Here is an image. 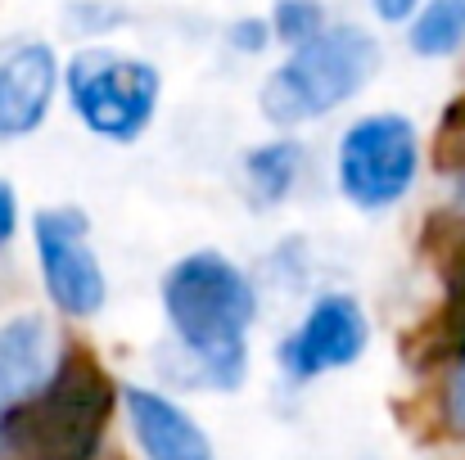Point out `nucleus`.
<instances>
[{"label":"nucleus","mask_w":465,"mask_h":460,"mask_svg":"<svg viewBox=\"0 0 465 460\" xmlns=\"http://www.w3.org/2000/svg\"><path fill=\"white\" fill-rule=\"evenodd\" d=\"M163 311L181 347L199 361L213 388H240L249 370V325L258 316V294L249 276L217 249L181 258L163 276Z\"/></svg>","instance_id":"obj_1"},{"label":"nucleus","mask_w":465,"mask_h":460,"mask_svg":"<svg viewBox=\"0 0 465 460\" xmlns=\"http://www.w3.org/2000/svg\"><path fill=\"white\" fill-rule=\"evenodd\" d=\"M325 27V9L321 0H276L272 9V32L290 45H303Z\"/></svg>","instance_id":"obj_13"},{"label":"nucleus","mask_w":465,"mask_h":460,"mask_svg":"<svg viewBox=\"0 0 465 460\" xmlns=\"http://www.w3.org/2000/svg\"><path fill=\"white\" fill-rule=\"evenodd\" d=\"M366 338H371V325H366L361 303L352 294H325L312 303L303 325L290 334L281 361L294 379H316V375L352 366L366 352Z\"/></svg>","instance_id":"obj_7"},{"label":"nucleus","mask_w":465,"mask_h":460,"mask_svg":"<svg viewBox=\"0 0 465 460\" xmlns=\"http://www.w3.org/2000/svg\"><path fill=\"white\" fill-rule=\"evenodd\" d=\"M123 397H127L132 434L150 460H213L208 434L172 397H163L154 388H127Z\"/></svg>","instance_id":"obj_9"},{"label":"nucleus","mask_w":465,"mask_h":460,"mask_svg":"<svg viewBox=\"0 0 465 460\" xmlns=\"http://www.w3.org/2000/svg\"><path fill=\"white\" fill-rule=\"evenodd\" d=\"M380 68V45L357 23H325L312 41L262 82V118L276 127H299L348 104Z\"/></svg>","instance_id":"obj_3"},{"label":"nucleus","mask_w":465,"mask_h":460,"mask_svg":"<svg viewBox=\"0 0 465 460\" xmlns=\"http://www.w3.org/2000/svg\"><path fill=\"white\" fill-rule=\"evenodd\" d=\"M231 41H235L240 50L258 54V50L267 45V23H253V18H249V23H235V27H231Z\"/></svg>","instance_id":"obj_16"},{"label":"nucleus","mask_w":465,"mask_h":460,"mask_svg":"<svg viewBox=\"0 0 465 460\" xmlns=\"http://www.w3.org/2000/svg\"><path fill=\"white\" fill-rule=\"evenodd\" d=\"M452 425L465 429V357H461V370L452 379Z\"/></svg>","instance_id":"obj_18"},{"label":"nucleus","mask_w":465,"mask_h":460,"mask_svg":"<svg viewBox=\"0 0 465 460\" xmlns=\"http://www.w3.org/2000/svg\"><path fill=\"white\" fill-rule=\"evenodd\" d=\"M375 5V14L384 18V23H407V18H416V9H420V0H371Z\"/></svg>","instance_id":"obj_17"},{"label":"nucleus","mask_w":465,"mask_h":460,"mask_svg":"<svg viewBox=\"0 0 465 460\" xmlns=\"http://www.w3.org/2000/svg\"><path fill=\"white\" fill-rule=\"evenodd\" d=\"M64 86H68V104L86 132H95L100 141H114V145H132L154 118L163 77L150 59L118 54L109 45H91V50L73 54Z\"/></svg>","instance_id":"obj_4"},{"label":"nucleus","mask_w":465,"mask_h":460,"mask_svg":"<svg viewBox=\"0 0 465 460\" xmlns=\"http://www.w3.org/2000/svg\"><path fill=\"white\" fill-rule=\"evenodd\" d=\"M59 91V59L45 41H23L0 54V141L32 136Z\"/></svg>","instance_id":"obj_8"},{"label":"nucleus","mask_w":465,"mask_h":460,"mask_svg":"<svg viewBox=\"0 0 465 460\" xmlns=\"http://www.w3.org/2000/svg\"><path fill=\"white\" fill-rule=\"evenodd\" d=\"M434 167L448 176H465V100H452L443 113L439 141H434Z\"/></svg>","instance_id":"obj_14"},{"label":"nucleus","mask_w":465,"mask_h":460,"mask_svg":"<svg viewBox=\"0 0 465 460\" xmlns=\"http://www.w3.org/2000/svg\"><path fill=\"white\" fill-rule=\"evenodd\" d=\"M420 59H448L465 45V0H425L407 32Z\"/></svg>","instance_id":"obj_12"},{"label":"nucleus","mask_w":465,"mask_h":460,"mask_svg":"<svg viewBox=\"0 0 465 460\" xmlns=\"http://www.w3.org/2000/svg\"><path fill=\"white\" fill-rule=\"evenodd\" d=\"M14 230H18V199H14V185L0 176V249L14 240Z\"/></svg>","instance_id":"obj_15"},{"label":"nucleus","mask_w":465,"mask_h":460,"mask_svg":"<svg viewBox=\"0 0 465 460\" xmlns=\"http://www.w3.org/2000/svg\"><path fill=\"white\" fill-rule=\"evenodd\" d=\"M114 379L86 347H64L50 379L0 416V460H95Z\"/></svg>","instance_id":"obj_2"},{"label":"nucleus","mask_w":465,"mask_h":460,"mask_svg":"<svg viewBox=\"0 0 465 460\" xmlns=\"http://www.w3.org/2000/svg\"><path fill=\"white\" fill-rule=\"evenodd\" d=\"M339 190L361 212L393 208L420 171V141L402 113H371L352 122L339 141Z\"/></svg>","instance_id":"obj_5"},{"label":"nucleus","mask_w":465,"mask_h":460,"mask_svg":"<svg viewBox=\"0 0 465 460\" xmlns=\"http://www.w3.org/2000/svg\"><path fill=\"white\" fill-rule=\"evenodd\" d=\"M299 171H303V145L299 141L258 145V150L244 158V185H249L253 208H276L294 190Z\"/></svg>","instance_id":"obj_11"},{"label":"nucleus","mask_w":465,"mask_h":460,"mask_svg":"<svg viewBox=\"0 0 465 460\" xmlns=\"http://www.w3.org/2000/svg\"><path fill=\"white\" fill-rule=\"evenodd\" d=\"M54 370L50 329L41 316H14L0 325V416L32 397Z\"/></svg>","instance_id":"obj_10"},{"label":"nucleus","mask_w":465,"mask_h":460,"mask_svg":"<svg viewBox=\"0 0 465 460\" xmlns=\"http://www.w3.org/2000/svg\"><path fill=\"white\" fill-rule=\"evenodd\" d=\"M36 235V262H41V280L50 303L73 320L95 316L109 285H104V267L91 249V221L82 208H45L32 221Z\"/></svg>","instance_id":"obj_6"}]
</instances>
